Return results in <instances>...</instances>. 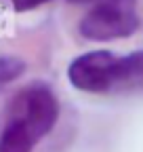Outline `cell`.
<instances>
[{
	"mask_svg": "<svg viewBox=\"0 0 143 152\" xmlns=\"http://www.w3.org/2000/svg\"><path fill=\"white\" fill-rule=\"evenodd\" d=\"M59 118L57 95L46 83H30L6 104L0 118V152H34Z\"/></svg>",
	"mask_w": 143,
	"mask_h": 152,
	"instance_id": "6da1fadb",
	"label": "cell"
},
{
	"mask_svg": "<svg viewBox=\"0 0 143 152\" xmlns=\"http://www.w3.org/2000/svg\"><path fill=\"white\" fill-rule=\"evenodd\" d=\"M141 28L137 13V0H99L91 7L78 26V32L86 40L107 42L129 38Z\"/></svg>",
	"mask_w": 143,
	"mask_h": 152,
	"instance_id": "7a4b0ae2",
	"label": "cell"
},
{
	"mask_svg": "<svg viewBox=\"0 0 143 152\" xmlns=\"http://www.w3.org/2000/svg\"><path fill=\"white\" fill-rule=\"evenodd\" d=\"M116 59L112 51H91L76 57L67 66V78L72 87L84 93H110V72Z\"/></svg>",
	"mask_w": 143,
	"mask_h": 152,
	"instance_id": "3957f363",
	"label": "cell"
},
{
	"mask_svg": "<svg viewBox=\"0 0 143 152\" xmlns=\"http://www.w3.org/2000/svg\"><path fill=\"white\" fill-rule=\"evenodd\" d=\"M143 91V49L129 55H116L110 72V93Z\"/></svg>",
	"mask_w": 143,
	"mask_h": 152,
	"instance_id": "277c9868",
	"label": "cell"
},
{
	"mask_svg": "<svg viewBox=\"0 0 143 152\" xmlns=\"http://www.w3.org/2000/svg\"><path fill=\"white\" fill-rule=\"evenodd\" d=\"M25 72V61L13 55H0V89L9 87Z\"/></svg>",
	"mask_w": 143,
	"mask_h": 152,
	"instance_id": "5b68a950",
	"label": "cell"
},
{
	"mask_svg": "<svg viewBox=\"0 0 143 152\" xmlns=\"http://www.w3.org/2000/svg\"><path fill=\"white\" fill-rule=\"evenodd\" d=\"M4 2H9L17 13H25V11H34V9L51 2V0H4Z\"/></svg>",
	"mask_w": 143,
	"mask_h": 152,
	"instance_id": "8992f818",
	"label": "cell"
},
{
	"mask_svg": "<svg viewBox=\"0 0 143 152\" xmlns=\"http://www.w3.org/2000/svg\"><path fill=\"white\" fill-rule=\"evenodd\" d=\"M69 4H91V2H99V0H65Z\"/></svg>",
	"mask_w": 143,
	"mask_h": 152,
	"instance_id": "52a82bcc",
	"label": "cell"
}]
</instances>
